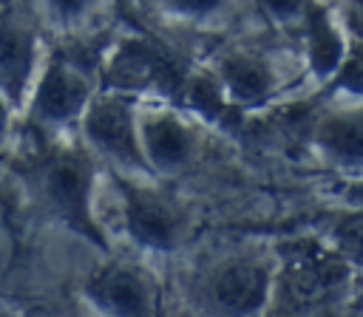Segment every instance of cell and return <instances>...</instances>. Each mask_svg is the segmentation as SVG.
<instances>
[{"mask_svg":"<svg viewBox=\"0 0 363 317\" xmlns=\"http://www.w3.org/2000/svg\"><path fill=\"white\" fill-rule=\"evenodd\" d=\"M40 187L48 207L74 229L99 243V232L88 215L91 198V161L79 150H60L43 161Z\"/></svg>","mask_w":363,"mask_h":317,"instance_id":"1","label":"cell"},{"mask_svg":"<svg viewBox=\"0 0 363 317\" xmlns=\"http://www.w3.org/2000/svg\"><path fill=\"white\" fill-rule=\"evenodd\" d=\"M91 300L108 317H156L159 294L147 272L133 263H111L99 269L88 283Z\"/></svg>","mask_w":363,"mask_h":317,"instance_id":"2","label":"cell"},{"mask_svg":"<svg viewBox=\"0 0 363 317\" xmlns=\"http://www.w3.org/2000/svg\"><path fill=\"white\" fill-rule=\"evenodd\" d=\"M125 221L130 235L150 249H170L182 235L176 201L145 187H125Z\"/></svg>","mask_w":363,"mask_h":317,"instance_id":"3","label":"cell"},{"mask_svg":"<svg viewBox=\"0 0 363 317\" xmlns=\"http://www.w3.org/2000/svg\"><path fill=\"white\" fill-rule=\"evenodd\" d=\"M88 102V76L79 65L57 57L34 96V116L45 125H60L74 119Z\"/></svg>","mask_w":363,"mask_h":317,"instance_id":"4","label":"cell"},{"mask_svg":"<svg viewBox=\"0 0 363 317\" xmlns=\"http://www.w3.org/2000/svg\"><path fill=\"white\" fill-rule=\"evenodd\" d=\"M85 130H88L91 142L111 158H116L122 164H133V167L145 164L142 153H139V142H136L133 116L122 99H96L88 108Z\"/></svg>","mask_w":363,"mask_h":317,"instance_id":"5","label":"cell"},{"mask_svg":"<svg viewBox=\"0 0 363 317\" xmlns=\"http://www.w3.org/2000/svg\"><path fill=\"white\" fill-rule=\"evenodd\" d=\"M108 74L119 88H170L176 82L173 65L150 42H125L113 54Z\"/></svg>","mask_w":363,"mask_h":317,"instance_id":"6","label":"cell"},{"mask_svg":"<svg viewBox=\"0 0 363 317\" xmlns=\"http://www.w3.org/2000/svg\"><path fill=\"white\" fill-rule=\"evenodd\" d=\"M267 294V272L255 263H230L218 269L210 280V297L221 311L250 314L264 303Z\"/></svg>","mask_w":363,"mask_h":317,"instance_id":"7","label":"cell"},{"mask_svg":"<svg viewBox=\"0 0 363 317\" xmlns=\"http://www.w3.org/2000/svg\"><path fill=\"white\" fill-rule=\"evenodd\" d=\"M343 277H346V266L340 260L318 252L315 246L298 249L286 269V297L298 306L312 303L323 292L335 289Z\"/></svg>","mask_w":363,"mask_h":317,"instance_id":"8","label":"cell"},{"mask_svg":"<svg viewBox=\"0 0 363 317\" xmlns=\"http://www.w3.org/2000/svg\"><path fill=\"white\" fill-rule=\"evenodd\" d=\"M142 142L156 167H179L190 158L193 150V133L187 125H182L176 116H150L142 125Z\"/></svg>","mask_w":363,"mask_h":317,"instance_id":"9","label":"cell"},{"mask_svg":"<svg viewBox=\"0 0 363 317\" xmlns=\"http://www.w3.org/2000/svg\"><path fill=\"white\" fill-rule=\"evenodd\" d=\"M34 48H31V34L26 25L3 20L0 23V91L9 99H17L28 71H31Z\"/></svg>","mask_w":363,"mask_h":317,"instance_id":"10","label":"cell"},{"mask_svg":"<svg viewBox=\"0 0 363 317\" xmlns=\"http://www.w3.org/2000/svg\"><path fill=\"white\" fill-rule=\"evenodd\" d=\"M224 82L238 99H261L269 88V74L261 62L250 57H230L224 62Z\"/></svg>","mask_w":363,"mask_h":317,"instance_id":"11","label":"cell"},{"mask_svg":"<svg viewBox=\"0 0 363 317\" xmlns=\"http://www.w3.org/2000/svg\"><path fill=\"white\" fill-rule=\"evenodd\" d=\"M323 144L343 158H363V119L335 116L320 127Z\"/></svg>","mask_w":363,"mask_h":317,"instance_id":"12","label":"cell"},{"mask_svg":"<svg viewBox=\"0 0 363 317\" xmlns=\"http://www.w3.org/2000/svg\"><path fill=\"white\" fill-rule=\"evenodd\" d=\"M309 42H312V65H315V71L326 74L329 68L337 65L340 40L335 37V31L329 28V23L323 20L320 11L312 14V23H309Z\"/></svg>","mask_w":363,"mask_h":317,"instance_id":"13","label":"cell"},{"mask_svg":"<svg viewBox=\"0 0 363 317\" xmlns=\"http://www.w3.org/2000/svg\"><path fill=\"white\" fill-rule=\"evenodd\" d=\"M187 96H190V105L199 108L201 113L207 116H221L224 113V99H221V88L207 79V76H196L190 85H187Z\"/></svg>","mask_w":363,"mask_h":317,"instance_id":"14","label":"cell"},{"mask_svg":"<svg viewBox=\"0 0 363 317\" xmlns=\"http://www.w3.org/2000/svg\"><path fill=\"white\" fill-rule=\"evenodd\" d=\"M337 243L343 246V252H349L352 258L363 260V215H354V218H346L340 226H337Z\"/></svg>","mask_w":363,"mask_h":317,"instance_id":"15","label":"cell"},{"mask_svg":"<svg viewBox=\"0 0 363 317\" xmlns=\"http://www.w3.org/2000/svg\"><path fill=\"white\" fill-rule=\"evenodd\" d=\"M340 85H346L349 91H363V48H354L340 68Z\"/></svg>","mask_w":363,"mask_h":317,"instance_id":"16","label":"cell"},{"mask_svg":"<svg viewBox=\"0 0 363 317\" xmlns=\"http://www.w3.org/2000/svg\"><path fill=\"white\" fill-rule=\"evenodd\" d=\"M6 127V105H3V96H0V130Z\"/></svg>","mask_w":363,"mask_h":317,"instance_id":"17","label":"cell"},{"mask_svg":"<svg viewBox=\"0 0 363 317\" xmlns=\"http://www.w3.org/2000/svg\"><path fill=\"white\" fill-rule=\"evenodd\" d=\"M354 195H357V198L363 201V187H360V190H354Z\"/></svg>","mask_w":363,"mask_h":317,"instance_id":"18","label":"cell"},{"mask_svg":"<svg viewBox=\"0 0 363 317\" xmlns=\"http://www.w3.org/2000/svg\"><path fill=\"white\" fill-rule=\"evenodd\" d=\"M315 317H337V314H315Z\"/></svg>","mask_w":363,"mask_h":317,"instance_id":"19","label":"cell"},{"mask_svg":"<svg viewBox=\"0 0 363 317\" xmlns=\"http://www.w3.org/2000/svg\"><path fill=\"white\" fill-rule=\"evenodd\" d=\"M0 317H9V314H6V311H0Z\"/></svg>","mask_w":363,"mask_h":317,"instance_id":"20","label":"cell"}]
</instances>
